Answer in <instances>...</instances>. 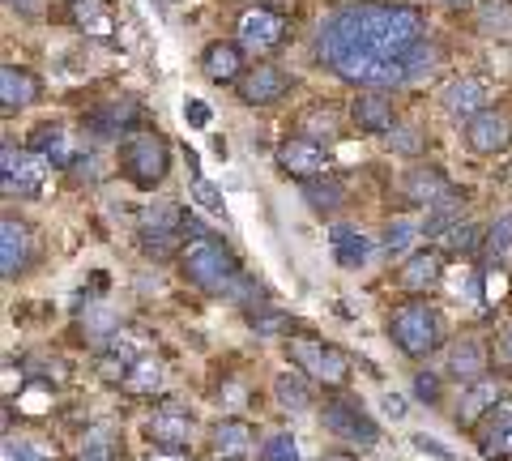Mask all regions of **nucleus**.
I'll list each match as a JSON object with an SVG mask.
<instances>
[{
  "label": "nucleus",
  "instance_id": "f257e3e1",
  "mask_svg": "<svg viewBox=\"0 0 512 461\" xmlns=\"http://www.w3.org/2000/svg\"><path fill=\"white\" fill-rule=\"evenodd\" d=\"M423 35V9L406 0H355L316 26V56L350 86L393 90L436 65V47Z\"/></svg>",
  "mask_w": 512,
  "mask_h": 461
},
{
  "label": "nucleus",
  "instance_id": "f03ea898",
  "mask_svg": "<svg viewBox=\"0 0 512 461\" xmlns=\"http://www.w3.org/2000/svg\"><path fill=\"white\" fill-rule=\"evenodd\" d=\"M180 274L192 286H201V291L227 295L231 282L239 278V261L227 244L214 240V235H197V240H188L180 252Z\"/></svg>",
  "mask_w": 512,
  "mask_h": 461
},
{
  "label": "nucleus",
  "instance_id": "7ed1b4c3",
  "mask_svg": "<svg viewBox=\"0 0 512 461\" xmlns=\"http://www.w3.org/2000/svg\"><path fill=\"white\" fill-rule=\"evenodd\" d=\"M120 171L137 188H158L171 171V146L163 133L154 129H133L120 141Z\"/></svg>",
  "mask_w": 512,
  "mask_h": 461
},
{
  "label": "nucleus",
  "instance_id": "20e7f679",
  "mask_svg": "<svg viewBox=\"0 0 512 461\" xmlns=\"http://www.w3.org/2000/svg\"><path fill=\"white\" fill-rule=\"evenodd\" d=\"M389 333L410 359H427L444 342V316L427 304H402L389 316Z\"/></svg>",
  "mask_w": 512,
  "mask_h": 461
},
{
  "label": "nucleus",
  "instance_id": "39448f33",
  "mask_svg": "<svg viewBox=\"0 0 512 461\" xmlns=\"http://www.w3.org/2000/svg\"><path fill=\"white\" fill-rule=\"evenodd\" d=\"M286 355H291L295 368H303L320 385H346L350 376V359L329 342H316V338H291L286 342Z\"/></svg>",
  "mask_w": 512,
  "mask_h": 461
},
{
  "label": "nucleus",
  "instance_id": "423d86ee",
  "mask_svg": "<svg viewBox=\"0 0 512 461\" xmlns=\"http://www.w3.org/2000/svg\"><path fill=\"white\" fill-rule=\"evenodd\" d=\"M141 248L150 252V257H171V252H184L180 240L188 244V214L175 210V205H158L141 218V231H137Z\"/></svg>",
  "mask_w": 512,
  "mask_h": 461
},
{
  "label": "nucleus",
  "instance_id": "0eeeda50",
  "mask_svg": "<svg viewBox=\"0 0 512 461\" xmlns=\"http://www.w3.org/2000/svg\"><path fill=\"white\" fill-rule=\"evenodd\" d=\"M43 180H47V163L35 150H18V146L0 150V188H5V197H35Z\"/></svg>",
  "mask_w": 512,
  "mask_h": 461
},
{
  "label": "nucleus",
  "instance_id": "6e6552de",
  "mask_svg": "<svg viewBox=\"0 0 512 461\" xmlns=\"http://www.w3.org/2000/svg\"><path fill=\"white\" fill-rule=\"evenodd\" d=\"M239 47L252 56H269L274 47H282L286 39V18L274 9H265V5H256V9H244L239 13Z\"/></svg>",
  "mask_w": 512,
  "mask_h": 461
},
{
  "label": "nucleus",
  "instance_id": "1a4fd4ad",
  "mask_svg": "<svg viewBox=\"0 0 512 461\" xmlns=\"http://www.w3.org/2000/svg\"><path fill=\"white\" fill-rule=\"evenodd\" d=\"M325 427L333 436H342V440H355V444H376L380 440V427H376V419L367 415V410L355 402V397H333V402H325Z\"/></svg>",
  "mask_w": 512,
  "mask_h": 461
},
{
  "label": "nucleus",
  "instance_id": "9d476101",
  "mask_svg": "<svg viewBox=\"0 0 512 461\" xmlns=\"http://www.w3.org/2000/svg\"><path fill=\"white\" fill-rule=\"evenodd\" d=\"M329 150L320 146V141H308V137H286L278 146V167L286 171V176H295L303 184H312L320 176H329Z\"/></svg>",
  "mask_w": 512,
  "mask_h": 461
},
{
  "label": "nucleus",
  "instance_id": "9b49d317",
  "mask_svg": "<svg viewBox=\"0 0 512 461\" xmlns=\"http://www.w3.org/2000/svg\"><path fill=\"white\" fill-rule=\"evenodd\" d=\"M491 103V82L487 77H453L444 90H440V107L448 116H461V120H474L478 111H487Z\"/></svg>",
  "mask_w": 512,
  "mask_h": 461
},
{
  "label": "nucleus",
  "instance_id": "f8f14e48",
  "mask_svg": "<svg viewBox=\"0 0 512 461\" xmlns=\"http://www.w3.org/2000/svg\"><path fill=\"white\" fill-rule=\"evenodd\" d=\"M235 94L252 107H269V103H278L282 94H291V77H286L278 65H252L244 77H239Z\"/></svg>",
  "mask_w": 512,
  "mask_h": 461
},
{
  "label": "nucleus",
  "instance_id": "ddd939ff",
  "mask_svg": "<svg viewBox=\"0 0 512 461\" xmlns=\"http://www.w3.org/2000/svg\"><path fill=\"white\" fill-rule=\"evenodd\" d=\"M466 146L474 154H500L512 146V124L508 116H500V111H478L474 120H466Z\"/></svg>",
  "mask_w": 512,
  "mask_h": 461
},
{
  "label": "nucleus",
  "instance_id": "4468645a",
  "mask_svg": "<svg viewBox=\"0 0 512 461\" xmlns=\"http://www.w3.org/2000/svg\"><path fill=\"white\" fill-rule=\"evenodd\" d=\"M444 278V252L440 248H423V252H410V257L402 261V269H397V286L410 295H423L431 291V286H440Z\"/></svg>",
  "mask_w": 512,
  "mask_h": 461
},
{
  "label": "nucleus",
  "instance_id": "2eb2a0df",
  "mask_svg": "<svg viewBox=\"0 0 512 461\" xmlns=\"http://www.w3.org/2000/svg\"><path fill=\"white\" fill-rule=\"evenodd\" d=\"M192 427H197V423H192L188 410H175V406H167V410H158V415L150 419L146 436H150L154 449L184 453V449H188V440H192Z\"/></svg>",
  "mask_w": 512,
  "mask_h": 461
},
{
  "label": "nucleus",
  "instance_id": "dca6fc26",
  "mask_svg": "<svg viewBox=\"0 0 512 461\" xmlns=\"http://www.w3.org/2000/svg\"><path fill=\"white\" fill-rule=\"evenodd\" d=\"M201 73L210 77V82H218V86H227V82L239 86V77H244V47L227 43V39L210 43L201 52Z\"/></svg>",
  "mask_w": 512,
  "mask_h": 461
},
{
  "label": "nucleus",
  "instance_id": "f3484780",
  "mask_svg": "<svg viewBox=\"0 0 512 461\" xmlns=\"http://www.w3.org/2000/svg\"><path fill=\"white\" fill-rule=\"evenodd\" d=\"M453 193H457V188L444 180V171L427 167V163L423 167H410V176L402 180V197L414 201V205H427V210H431V205H440L444 197H453Z\"/></svg>",
  "mask_w": 512,
  "mask_h": 461
},
{
  "label": "nucleus",
  "instance_id": "a211bd4d",
  "mask_svg": "<svg viewBox=\"0 0 512 461\" xmlns=\"http://www.w3.org/2000/svg\"><path fill=\"white\" fill-rule=\"evenodd\" d=\"M30 252H35V244H30L26 222H18V218L0 222V269H5V278L22 274V269L30 265Z\"/></svg>",
  "mask_w": 512,
  "mask_h": 461
},
{
  "label": "nucleus",
  "instance_id": "6ab92c4d",
  "mask_svg": "<svg viewBox=\"0 0 512 461\" xmlns=\"http://www.w3.org/2000/svg\"><path fill=\"white\" fill-rule=\"evenodd\" d=\"M26 150H35L47 167H73V146H69V129L64 124H39L35 133H30V146Z\"/></svg>",
  "mask_w": 512,
  "mask_h": 461
},
{
  "label": "nucleus",
  "instance_id": "aec40b11",
  "mask_svg": "<svg viewBox=\"0 0 512 461\" xmlns=\"http://www.w3.org/2000/svg\"><path fill=\"white\" fill-rule=\"evenodd\" d=\"M69 22H73V30H82V35H90V39H111L116 35V18H111L107 0H73Z\"/></svg>",
  "mask_w": 512,
  "mask_h": 461
},
{
  "label": "nucleus",
  "instance_id": "412c9836",
  "mask_svg": "<svg viewBox=\"0 0 512 461\" xmlns=\"http://www.w3.org/2000/svg\"><path fill=\"white\" fill-rule=\"evenodd\" d=\"M252 423L248 419H222L218 427H214V436H210V449H214V457H222V461H239V457H248V449H252Z\"/></svg>",
  "mask_w": 512,
  "mask_h": 461
},
{
  "label": "nucleus",
  "instance_id": "4be33fe9",
  "mask_svg": "<svg viewBox=\"0 0 512 461\" xmlns=\"http://www.w3.org/2000/svg\"><path fill=\"white\" fill-rule=\"evenodd\" d=\"M39 99V82H35V73H26V69H18V65H5L0 69V107L9 111H22V107H30Z\"/></svg>",
  "mask_w": 512,
  "mask_h": 461
},
{
  "label": "nucleus",
  "instance_id": "5701e85b",
  "mask_svg": "<svg viewBox=\"0 0 512 461\" xmlns=\"http://www.w3.org/2000/svg\"><path fill=\"white\" fill-rule=\"evenodd\" d=\"M448 372H453L457 380H470V385L487 380V351H483V342L461 338V342L448 346Z\"/></svg>",
  "mask_w": 512,
  "mask_h": 461
},
{
  "label": "nucleus",
  "instance_id": "b1692460",
  "mask_svg": "<svg viewBox=\"0 0 512 461\" xmlns=\"http://www.w3.org/2000/svg\"><path fill=\"white\" fill-rule=\"evenodd\" d=\"M355 124L363 133H376V137H389L393 133V103L384 99L380 90H367L355 99Z\"/></svg>",
  "mask_w": 512,
  "mask_h": 461
},
{
  "label": "nucleus",
  "instance_id": "393cba45",
  "mask_svg": "<svg viewBox=\"0 0 512 461\" xmlns=\"http://www.w3.org/2000/svg\"><path fill=\"white\" fill-rule=\"evenodd\" d=\"M500 406V385L487 376L478 380V385H470L466 393H461V406H457V427H474L478 419L487 415V410Z\"/></svg>",
  "mask_w": 512,
  "mask_h": 461
},
{
  "label": "nucleus",
  "instance_id": "a878e982",
  "mask_svg": "<svg viewBox=\"0 0 512 461\" xmlns=\"http://www.w3.org/2000/svg\"><path fill=\"white\" fill-rule=\"evenodd\" d=\"M329 244H333V261H338L342 269H359V265H367V257H372V244H367V235L355 231V227H333L329 231Z\"/></svg>",
  "mask_w": 512,
  "mask_h": 461
},
{
  "label": "nucleus",
  "instance_id": "bb28decb",
  "mask_svg": "<svg viewBox=\"0 0 512 461\" xmlns=\"http://www.w3.org/2000/svg\"><path fill=\"white\" fill-rule=\"evenodd\" d=\"M274 397L282 410H291V415H303V410H312V385L303 380L299 372H282L274 380Z\"/></svg>",
  "mask_w": 512,
  "mask_h": 461
},
{
  "label": "nucleus",
  "instance_id": "cd10ccee",
  "mask_svg": "<svg viewBox=\"0 0 512 461\" xmlns=\"http://www.w3.org/2000/svg\"><path fill=\"white\" fill-rule=\"evenodd\" d=\"M478 449H483V457H512V402L495 410V423L487 427Z\"/></svg>",
  "mask_w": 512,
  "mask_h": 461
},
{
  "label": "nucleus",
  "instance_id": "c85d7f7f",
  "mask_svg": "<svg viewBox=\"0 0 512 461\" xmlns=\"http://www.w3.org/2000/svg\"><path fill=\"white\" fill-rule=\"evenodd\" d=\"M163 385H167V368L154 355H141L133 363V372H128V380H124L128 393H158Z\"/></svg>",
  "mask_w": 512,
  "mask_h": 461
},
{
  "label": "nucleus",
  "instance_id": "c756f323",
  "mask_svg": "<svg viewBox=\"0 0 512 461\" xmlns=\"http://www.w3.org/2000/svg\"><path fill=\"white\" fill-rule=\"evenodd\" d=\"M82 338L94 342V346H103V342H116V333H120V316L111 312L107 304H94L86 316H82Z\"/></svg>",
  "mask_w": 512,
  "mask_h": 461
},
{
  "label": "nucleus",
  "instance_id": "7c9ffc66",
  "mask_svg": "<svg viewBox=\"0 0 512 461\" xmlns=\"http://www.w3.org/2000/svg\"><path fill=\"white\" fill-rule=\"evenodd\" d=\"M461 205H466V193H453L440 205H431L427 218H423V235H448L461 222Z\"/></svg>",
  "mask_w": 512,
  "mask_h": 461
},
{
  "label": "nucleus",
  "instance_id": "2f4dec72",
  "mask_svg": "<svg viewBox=\"0 0 512 461\" xmlns=\"http://www.w3.org/2000/svg\"><path fill=\"white\" fill-rule=\"evenodd\" d=\"M478 30L491 39H512V5L508 0H483V5H478Z\"/></svg>",
  "mask_w": 512,
  "mask_h": 461
},
{
  "label": "nucleus",
  "instance_id": "473e14b6",
  "mask_svg": "<svg viewBox=\"0 0 512 461\" xmlns=\"http://www.w3.org/2000/svg\"><path fill=\"white\" fill-rule=\"evenodd\" d=\"M303 197H308V205L316 214H333L338 205L346 201V188H342V180H333V176H320V180H312V184H303Z\"/></svg>",
  "mask_w": 512,
  "mask_h": 461
},
{
  "label": "nucleus",
  "instance_id": "72a5a7b5",
  "mask_svg": "<svg viewBox=\"0 0 512 461\" xmlns=\"http://www.w3.org/2000/svg\"><path fill=\"white\" fill-rule=\"evenodd\" d=\"M116 453H120V440L107 423H94L82 436V461H116Z\"/></svg>",
  "mask_w": 512,
  "mask_h": 461
},
{
  "label": "nucleus",
  "instance_id": "f704fd0d",
  "mask_svg": "<svg viewBox=\"0 0 512 461\" xmlns=\"http://www.w3.org/2000/svg\"><path fill=\"white\" fill-rule=\"evenodd\" d=\"M128 116H133V103H107V107H99V111H90V116H86V129L99 133V137H116L124 124H128Z\"/></svg>",
  "mask_w": 512,
  "mask_h": 461
},
{
  "label": "nucleus",
  "instance_id": "c9c22d12",
  "mask_svg": "<svg viewBox=\"0 0 512 461\" xmlns=\"http://www.w3.org/2000/svg\"><path fill=\"white\" fill-rule=\"evenodd\" d=\"M512 252V210L504 218H495L487 227V240H483V261H504Z\"/></svg>",
  "mask_w": 512,
  "mask_h": 461
},
{
  "label": "nucleus",
  "instance_id": "e433bc0d",
  "mask_svg": "<svg viewBox=\"0 0 512 461\" xmlns=\"http://www.w3.org/2000/svg\"><path fill=\"white\" fill-rule=\"evenodd\" d=\"M483 240H487V231L478 227V222H457L453 231L444 235V252H483Z\"/></svg>",
  "mask_w": 512,
  "mask_h": 461
},
{
  "label": "nucleus",
  "instance_id": "4c0bfd02",
  "mask_svg": "<svg viewBox=\"0 0 512 461\" xmlns=\"http://www.w3.org/2000/svg\"><path fill=\"white\" fill-rule=\"evenodd\" d=\"M299 137H308V141H320V137H333V129H338V111L333 107H312V111H303L299 116Z\"/></svg>",
  "mask_w": 512,
  "mask_h": 461
},
{
  "label": "nucleus",
  "instance_id": "58836bf2",
  "mask_svg": "<svg viewBox=\"0 0 512 461\" xmlns=\"http://www.w3.org/2000/svg\"><path fill=\"white\" fill-rule=\"evenodd\" d=\"M414 235H423V227H410L406 218H393L389 227H384V252H389V257H402V252L414 244Z\"/></svg>",
  "mask_w": 512,
  "mask_h": 461
},
{
  "label": "nucleus",
  "instance_id": "ea45409f",
  "mask_svg": "<svg viewBox=\"0 0 512 461\" xmlns=\"http://www.w3.org/2000/svg\"><path fill=\"white\" fill-rule=\"evenodd\" d=\"M265 461H303L299 457V444L291 432H274L265 440Z\"/></svg>",
  "mask_w": 512,
  "mask_h": 461
},
{
  "label": "nucleus",
  "instance_id": "a19ab883",
  "mask_svg": "<svg viewBox=\"0 0 512 461\" xmlns=\"http://www.w3.org/2000/svg\"><path fill=\"white\" fill-rule=\"evenodd\" d=\"M192 197H197V205H205V210H214V214H222V188L218 184H210L197 171V176H192Z\"/></svg>",
  "mask_w": 512,
  "mask_h": 461
},
{
  "label": "nucleus",
  "instance_id": "79ce46f5",
  "mask_svg": "<svg viewBox=\"0 0 512 461\" xmlns=\"http://www.w3.org/2000/svg\"><path fill=\"white\" fill-rule=\"evenodd\" d=\"M389 150H397V154H419V150H423L419 129H410V124H402V129H393V133H389Z\"/></svg>",
  "mask_w": 512,
  "mask_h": 461
},
{
  "label": "nucleus",
  "instance_id": "37998d69",
  "mask_svg": "<svg viewBox=\"0 0 512 461\" xmlns=\"http://www.w3.org/2000/svg\"><path fill=\"white\" fill-rule=\"evenodd\" d=\"M252 329L256 333H286V329H291V316H282V312H252Z\"/></svg>",
  "mask_w": 512,
  "mask_h": 461
},
{
  "label": "nucleus",
  "instance_id": "c03bdc74",
  "mask_svg": "<svg viewBox=\"0 0 512 461\" xmlns=\"http://www.w3.org/2000/svg\"><path fill=\"white\" fill-rule=\"evenodd\" d=\"M184 120L192 124V129H210L214 111H210V103H201V99H188V103H184Z\"/></svg>",
  "mask_w": 512,
  "mask_h": 461
},
{
  "label": "nucleus",
  "instance_id": "a18cd8bd",
  "mask_svg": "<svg viewBox=\"0 0 512 461\" xmlns=\"http://www.w3.org/2000/svg\"><path fill=\"white\" fill-rule=\"evenodd\" d=\"M414 393H419L427 406H436L440 402V380L431 376V372H419V376H414Z\"/></svg>",
  "mask_w": 512,
  "mask_h": 461
},
{
  "label": "nucleus",
  "instance_id": "49530a36",
  "mask_svg": "<svg viewBox=\"0 0 512 461\" xmlns=\"http://www.w3.org/2000/svg\"><path fill=\"white\" fill-rule=\"evenodd\" d=\"M414 449H419V453H427V457H436V461H457L453 453L444 449V444H436L431 436H414Z\"/></svg>",
  "mask_w": 512,
  "mask_h": 461
},
{
  "label": "nucleus",
  "instance_id": "de8ad7c7",
  "mask_svg": "<svg viewBox=\"0 0 512 461\" xmlns=\"http://www.w3.org/2000/svg\"><path fill=\"white\" fill-rule=\"evenodd\" d=\"M495 363H500L504 372H512V329L504 333L500 342H495Z\"/></svg>",
  "mask_w": 512,
  "mask_h": 461
},
{
  "label": "nucleus",
  "instance_id": "09e8293b",
  "mask_svg": "<svg viewBox=\"0 0 512 461\" xmlns=\"http://www.w3.org/2000/svg\"><path fill=\"white\" fill-rule=\"evenodd\" d=\"M384 415H389V419H402V415H406V402H402L397 393H389V397H384Z\"/></svg>",
  "mask_w": 512,
  "mask_h": 461
},
{
  "label": "nucleus",
  "instance_id": "8fccbe9b",
  "mask_svg": "<svg viewBox=\"0 0 512 461\" xmlns=\"http://www.w3.org/2000/svg\"><path fill=\"white\" fill-rule=\"evenodd\" d=\"M22 453H26V461H52V453H47L43 444H22Z\"/></svg>",
  "mask_w": 512,
  "mask_h": 461
},
{
  "label": "nucleus",
  "instance_id": "3c124183",
  "mask_svg": "<svg viewBox=\"0 0 512 461\" xmlns=\"http://www.w3.org/2000/svg\"><path fill=\"white\" fill-rule=\"evenodd\" d=\"M0 461H26V453H22L13 440H5V449H0Z\"/></svg>",
  "mask_w": 512,
  "mask_h": 461
},
{
  "label": "nucleus",
  "instance_id": "603ef678",
  "mask_svg": "<svg viewBox=\"0 0 512 461\" xmlns=\"http://www.w3.org/2000/svg\"><path fill=\"white\" fill-rule=\"evenodd\" d=\"M146 461H184V453H167V449H154Z\"/></svg>",
  "mask_w": 512,
  "mask_h": 461
},
{
  "label": "nucleus",
  "instance_id": "864d4df0",
  "mask_svg": "<svg viewBox=\"0 0 512 461\" xmlns=\"http://www.w3.org/2000/svg\"><path fill=\"white\" fill-rule=\"evenodd\" d=\"M440 5H448V9H470L474 0H440Z\"/></svg>",
  "mask_w": 512,
  "mask_h": 461
},
{
  "label": "nucleus",
  "instance_id": "5fc2aeb1",
  "mask_svg": "<svg viewBox=\"0 0 512 461\" xmlns=\"http://www.w3.org/2000/svg\"><path fill=\"white\" fill-rule=\"evenodd\" d=\"M320 461H359V457H350V453H325Z\"/></svg>",
  "mask_w": 512,
  "mask_h": 461
},
{
  "label": "nucleus",
  "instance_id": "6e6d98bb",
  "mask_svg": "<svg viewBox=\"0 0 512 461\" xmlns=\"http://www.w3.org/2000/svg\"><path fill=\"white\" fill-rule=\"evenodd\" d=\"M508 180H512V171H508Z\"/></svg>",
  "mask_w": 512,
  "mask_h": 461
}]
</instances>
